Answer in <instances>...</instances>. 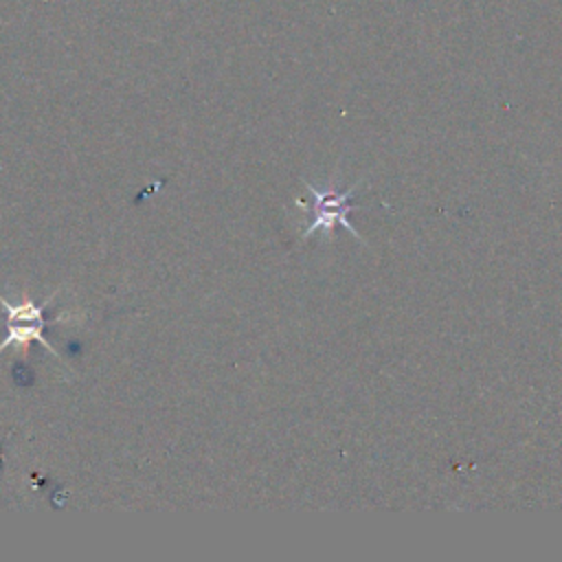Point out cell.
<instances>
[{
  "label": "cell",
  "instance_id": "obj_1",
  "mask_svg": "<svg viewBox=\"0 0 562 562\" xmlns=\"http://www.w3.org/2000/svg\"><path fill=\"white\" fill-rule=\"evenodd\" d=\"M53 301V296H48L44 303H35L33 299L24 296L20 303H13L9 301L7 296L0 294V305L4 310V318H7V334L0 342V353L7 349V347H22V345H29L31 340H37L40 345L46 347L48 353L53 356H59L55 351V347L46 340L44 336V329L48 325V318L44 314V307Z\"/></svg>",
  "mask_w": 562,
  "mask_h": 562
},
{
  "label": "cell",
  "instance_id": "obj_2",
  "mask_svg": "<svg viewBox=\"0 0 562 562\" xmlns=\"http://www.w3.org/2000/svg\"><path fill=\"white\" fill-rule=\"evenodd\" d=\"M307 191L312 193V222L305 226L303 237H310L314 233H323V235H331L334 226L340 224L347 233H351L353 237L360 239V233L353 228V224L349 222V213L353 211V202L351 195L353 191L360 187V182H353L349 189L338 191V189H318L312 182H305Z\"/></svg>",
  "mask_w": 562,
  "mask_h": 562
}]
</instances>
